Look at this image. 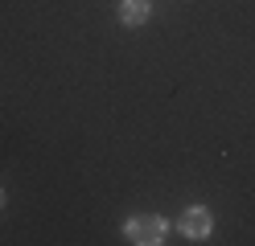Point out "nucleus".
<instances>
[{"label": "nucleus", "mask_w": 255, "mask_h": 246, "mask_svg": "<svg viewBox=\"0 0 255 246\" xmlns=\"http://www.w3.org/2000/svg\"><path fill=\"white\" fill-rule=\"evenodd\" d=\"M165 218H156V213H140V218H128L124 222V238L136 242V246H156L165 242Z\"/></svg>", "instance_id": "obj_1"}, {"label": "nucleus", "mask_w": 255, "mask_h": 246, "mask_svg": "<svg viewBox=\"0 0 255 246\" xmlns=\"http://www.w3.org/2000/svg\"><path fill=\"white\" fill-rule=\"evenodd\" d=\"M177 226H181V234L185 238H194V242H206L210 238V209H202V205H189L181 218H177Z\"/></svg>", "instance_id": "obj_2"}, {"label": "nucleus", "mask_w": 255, "mask_h": 246, "mask_svg": "<svg viewBox=\"0 0 255 246\" xmlns=\"http://www.w3.org/2000/svg\"><path fill=\"white\" fill-rule=\"evenodd\" d=\"M152 16V4L148 0H120V21L124 25H144Z\"/></svg>", "instance_id": "obj_3"}, {"label": "nucleus", "mask_w": 255, "mask_h": 246, "mask_svg": "<svg viewBox=\"0 0 255 246\" xmlns=\"http://www.w3.org/2000/svg\"><path fill=\"white\" fill-rule=\"evenodd\" d=\"M0 205H4V189H0Z\"/></svg>", "instance_id": "obj_4"}]
</instances>
